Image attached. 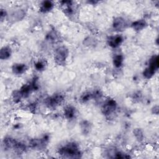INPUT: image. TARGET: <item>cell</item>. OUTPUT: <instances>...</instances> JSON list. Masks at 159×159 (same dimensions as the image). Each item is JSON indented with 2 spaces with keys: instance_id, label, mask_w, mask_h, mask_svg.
<instances>
[{
  "instance_id": "1",
  "label": "cell",
  "mask_w": 159,
  "mask_h": 159,
  "mask_svg": "<svg viewBox=\"0 0 159 159\" xmlns=\"http://www.w3.org/2000/svg\"><path fill=\"white\" fill-rule=\"evenodd\" d=\"M59 153L67 158H79L80 157V152L75 143H69L60 148Z\"/></svg>"
},
{
  "instance_id": "2",
  "label": "cell",
  "mask_w": 159,
  "mask_h": 159,
  "mask_svg": "<svg viewBox=\"0 0 159 159\" xmlns=\"http://www.w3.org/2000/svg\"><path fill=\"white\" fill-rule=\"evenodd\" d=\"M158 68V58L157 55L153 56L149 61V66L144 71L143 75L146 78H150Z\"/></svg>"
},
{
  "instance_id": "3",
  "label": "cell",
  "mask_w": 159,
  "mask_h": 159,
  "mask_svg": "<svg viewBox=\"0 0 159 159\" xmlns=\"http://www.w3.org/2000/svg\"><path fill=\"white\" fill-rule=\"evenodd\" d=\"M69 54L68 50L65 47H59L57 49L55 55V60L58 65H64L66 57Z\"/></svg>"
},
{
  "instance_id": "4",
  "label": "cell",
  "mask_w": 159,
  "mask_h": 159,
  "mask_svg": "<svg viewBox=\"0 0 159 159\" xmlns=\"http://www.w3.org/2000/svg\"><path fill=\"white\" fill-rule=\"evenodd\" d=\"M63 100V97L62 95L58 94L49 97L45 100V103L49 108H55L59 106Z\"/></svg>"
},
{
  "instance_id": "5",
  "label": "cell",
  "mask_w": 159,
  "mask_h": 159,
  "mask_svg": "<svg viewBox=\"0 0 159 159\" xmlns=\"http://www.w3.org/2000/svg\"><path fill=\"white\" fill-rule=\"evenodd\" d=\"M116 109V103L114 100H109L103 107V112L105 115H110L114 112Z\"/></svg>"
},
{
  "instance_id": "6",
  "label": "cell",
  "mask_w": 159,
  "mask_h": 159,
  "mask_svg": "<svg viewBox=\"0 0 159 159\" xmlns=\"http://www.w3.org/2000/svg\"><path fill=\"white\" fill-rule=\"evenodd\" d=\"M126 26L125 19L122 17H117L113 22V28L116 31H123Z\"/></svg>"
},
{
  "instance_id": "7",
  "label": "cell",
  "mask_w": 159,
  "mask_h": 159,
  "mask_svg": "<svg viewBox=\"0 0 159 159\" xmlns=\"http://www.w3.org/2000/svg\"><path fill=\"white\" fill-rule=\"evenodd\" d=\"M48 141L47 138H44L43 139H35L31 141V146L35 149H42L45 147Z\"/></svg>"
},
{
  "instance_id": "8",
  "label": "cell",
  "mask_w": 159,
  "mask_h": 159,
  "mask_svg": "<svg viewBox=\"0 0 159 159\" xmlns=\"http://www.w3.org/2000/svg\"><path fill=\"white\" fill-rule=\"evenodd\" d=\"M108 41L109 45H110V46L112 47L115 48L118 47L119 45H120V44L123 41V39L121 36L117 35V36L110 37L108 39Z\"/></svg>"
},
{
  "instance_id": "9",
  "label": "cell",
  "mask_w": 159,
  "mask_h": 159,
  "mask_svg": "<svg viewBox=\"0 0 159 159\" xmlns=\"http://www.w3.org/2000/svg\"><path fill=\"white\" fill-rule=\"evenodd\" d=\"M13 72L15 74H23L26 69V66L25 64H14L13 66Z\"/></svg>"
},
{
  "instance_id": "10",
  "label": "cell",
  "mask_w": 159,
  "mask_h": 159,
  "mask_svg": "<svg viewBox=\"0 0 159 159\" xmlns=\"http://www.w3.org/2000/svg\"><path fill=\"white\" fill-rule=\"evenodd\" d=\"M64 114L65 117L69 119H71L72 118H74L75 115V109L72 107V106H68L65 108V111H64Z\"/></svg>"
},
{
  "instance_id": "11",
  "label": "cell",
  "mask_w": 159,
  "mask_h": 159,
  "mask_svg": "<svg viewBox=\"0 0 159 159\" xmlns=\"http://www.w3.org/2000/svg\"><path fill=\"white\" fill-rule=\"evenodd\" d=\"M146 25V24L145 21L141 19V20H139V21H137L133 22L132 25V27L135 31H140L145 28Z\"/></svg>"
},
{
  "instance_id": "12",
  "label": "cell",
  "mask_w": 159,
  "mask_h": 159,
  "mask_svg": "<svg viewBox=\"0 0 159 159\" xmlns=\"http://www.w3.org/2000/svg\"><path fill=\"white\" fill-rule=\"evenodd\" d=\"M53 6H54V5L52 2H49V1L44 2L42 3V4L41 5L40 11L42 12H44V13L48 12L52 9Z\"/></svg>"
},
{
  "instance_id": "13",
  "label": "cell",
  "mask_w": 159,
  "mask_h": 159,
  "mask_svg": "<svg viewBox=\"0 0 159 159\" xmlns=\"http://www.w3.org/2000/svg\"><path fill=\"white\" fill-rule=\"evenodd\" d=\"M11 54V49L8 47H5L2 49L1 52H0V58L2 60L8 59Z\"/></svg>"
},
{
  "instance_id": "14",
  "label": "cell",
  "mask_w": 159,
  "mask_h": 159,
  "mask_svg": "<svg viewBox=\"0 0 159 159\" xmlns=\"http://www.w3.org/2000/svg\"><path fill=\"white\" fill-rule=\"evenodd\" d=\"M123 62V56L122 55H118L115 56L113 59V63L116 67H120Z\"/></svg>"
},
{
  "instance_id": "15",
  "label": "cell",
  "mask_w": 159,
  "mask_h": 159,
  "mask_svg": "<svg viewBox=\"0 0 159 159\" xmlns=\"http://www.w3.org/2000/svg\"><path fill=\"white\" fill-rule=\"evenodd\" d=\"M25 16V12L22 11H16L15 13L13 14V17L14 19L16 20H21Z\"/></svg>"
},
{
  "instance_id": "16",
  "label": "cell",
  "mask_w": 159,
  "mask_h": 159,
  "mask_svg": "<svg viewBox=\"0 0 159 159\" xmlns=\"http://www.w3.org/2000/svg\"><path fill=\"white\" fill-rule=\"evenodd\" d=\"M134 133L135 134V136L137 139H138V140H142L143 138V134L142 132H141V131L139 129H136L134 131Z\"/></svg>"
},
{
  "instance_id": "17",
  "label": "cell",
  "mask_w": 159,
  "mask_h": 159,
  "mask_svg": "<svg viewBox=\"0 0 159 159\" xmlns=\"http://www.w3.org/2000/svg\"><path fill=\"white\" fill-rule=\"evenodd\" d=\"M35 66H36V69L37 70H42L44 69L45 65H44V63L42 62L39 61L35 64Z\"/></svg>"
},
{
  "instance_id": "18",
  "label": "cell",
  "mask_w": 159,
  "mask_h": 159,
  "mask_svg": "<svg viewBox=\"0 0 159 159\" xmlns=\"http://www.w3.org/2000/svg\"><path fill=\"white\" fill-rule=\"evenodd\" d=\"M5 14H6V12L4 11L3 9H2V11H1V19H2V20H3L4 17H5V16H6Z\"/></svg>"
}]
</instances>
